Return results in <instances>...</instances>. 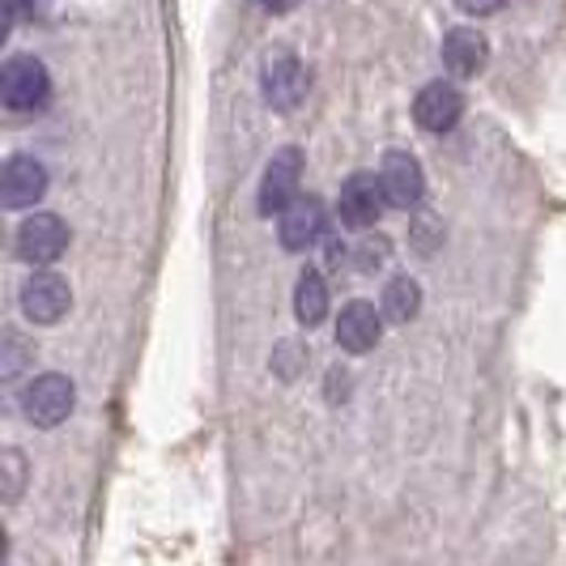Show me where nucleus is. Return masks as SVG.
<instances>
[{
  "instance_id": "1",
  "label": "nucleus",
  "mask_w": 566,
  "mask_h": 566,
  "mask_svg": "<svg viewBox=\"0 0 566 566\" xmlns=\"http://www.w3.org/2000/svg\"><path fill=\"white\" fill-rule=\"evenodd\" d=\"M52 94V77L39 56H13L0 73V98L9 112H39Z\"/></svg>"
},
{
  "instance_id": "2",
  "label": "nucleus",
  "mask_w": 566,
  "mask_h": 566,
  "mask_svg": "<svg viewBox=\"0 0 566 566\" xmlns=\"http://www.w3.org/2000/svg\"><path fill=\"white\" fill-rule=\"evenodd\" d=\"M77 405V388L69 375H39L22 388V413L34 426H60Z\"/></svg>"
},
{
  "instance_id": "3",
  "label": "nucleus",
  "mask_w": 566,
  "mask_h": 566,
  "mask_svg": "<svg viewBox=\"0 0 566 566\" xmlns=\"http://www.w3.org/2000/svg\"><path fill=\"white\" fill-rule=\"evenodd\" d=\"M260 85H264V98L277 112H294L307 98V90H312V73H307V64L294 52H273V56L264 60Z\"/></svg>"
},
{
  "instance_id": "4",
  "label": "nucleus",
  "mask_w": 566,
  "mask_h": 566,
  "mask_svg": "<svg viewBox=\"0 0 566 566\" xmlns=\"http://www.w3.org/2000/svg\"><path fill=\"white\" fill-rule=\"evenodd\" d=\"M298 179H303V149H277L260 179V213H285L298 200Z\"/></svg>"
},
{
  "instance_id": "5",
  "label": "nucleus",
  "mask_w": 566,
  "mask_h": 566,
  "mask_svg": "<svg viewBox=\"0 0 566 566\" xmlns=\"http://www.w3.org/2000/svg\"><path fill=\"white\" fill-rule=\"evenodd\" d=\"M64 248H69V227L60 222L56 213H34L18 230V255L27 264H34V269L56 264L60 255H64Z\"/></svg>"
},
{
  "instance_id": "6",
  "label": "nucleus",
  "mask_w": 566,
  "mask_h": 566,
  "mask_svg": "<svg viewBox=\"0 0 566 566\" xmlns=\"http://www.w3.org/2000/svg\"><path fill=\"white\" fill-rule=\"evenodd\" d=\"M379 184H384L392 209H418V205H422V192H426L422 167H418V158L405 154V149H388V154H384V163H379Z\"/></svg>"
},
{
  "instance_id": "7",
  "label": "nucleus",
  "mask_w": 566,
  "mask_h": 566,
  "mask_svg": "<svg viewBox=\"0 0 566 566\" xmlns=\"http://www.w3.org/2000/svg\"><path fill=\"white\" fill-rule=\"evenodd\" d=\"M48 192V167L30 154H13L0 170V200L4 209H30L34 200Z\"/></svg>"
},
{
  "instance_id": "8",
  "label": "nucleus",
  "mask_w": 566,
  "mask_h": 566,
  "mask_svg": "<svg viewBox=\"0 0 566 566\" xmlns=\"http://www.w3.org/2000/svg\"><path fill=\"white\" fill-rule=\"evenodd\" d=\"M384 205H388V192H384L379 175L358 170V175L345 179V188H340V218L349 227H375L384 218Z\"/></svg>"
},
{
  "instance_id": "9",
  "label": "nucleus",
  "mask_w": 566,
  "mask_h": 566,
  "mask_svg": "<svg viewBox=\"0 0 566 566\" xmlns=\"http://www.w3.org/2000/svg\"><path fill=\"white\" fill-rule=\"evenodd\" d=\"M69 303H73V294H69V282L60 273L43 269V273H30L22 282V312L34 324H56L60 315L69 312Z\"/></svg>"
},
{
  "instance_id": "10",
  "label": "nucleus",
  "mask_w": 566,
  "mask_h": 566,
  "mask_svg": "<svg viewBox=\"0 0 566 566\" xmlns=\"http://www.w3.org/2000/svg\"><path fill=\"white\" fill-rule=\"evenodd\" d=\"M413 115L426 133H452L464 115V94L455 90L452 82H430L422 85L418 103H413Z\"/></svg>"
},
{
  "instance_id": "11",
  "label": "nucleus",
  "mask_w": 566,
  "mask_h": 566,
  "mask_svg": "<svg viewBox=\"0 0 566 566\" xmlns=\"http://www.w3.org/2000/svg\"><path fill=\"white\" fill-rule=\"evenodd\" d=\"M379 333H384V319H379L375 303H367V298H354V303L337 315V345L349 349V354L375 349V345H379Z\"/></svg>"
},
{
  "instance_id": "12",
  "label": "nucleus",
  "mask_w": 566,
  "mask_h": 566,
  "mask_svg": "<svg viewBox=\"0 0 566 566\" xmlns=\"http://www.w3.org/2000/svg\"><path fill=\"white\" fill-rule=\"evenodd\" d=\"M324 234V205L319 197H298L282 213V248L285 252H307Z\"/></svg>"
},
{
  "instance_id": "13",
  "label": "nucleus",
  "mask_w": 566,
  "mask_h": 566,
  "mask_svg": "<svg viewBox=\"0 0 566 566\" xmlns=\"http://www.w3.org/2000/svg\"><path fill=\"white\" fill-rule=\"evenodd\" d=\"M490 60V43H485L482 30H469V27H455L448 30L443 39V64L452 69L455 77H478Z\"/></svg>"
},
{
  "instance_id": "14",
  "label": "nucleus",
  "mask_w": 566,
  "mask_h": 566,
  "mask_svg": "<svg viewBox=\"0 0 566 566\" xmlns=\"http://www.w3.org/2000/svg\"><path fill=\"white\" fill-rule=\"evenodd\" d=\"M379 312L388 315L392 324H409L422 312V285L413 277H392L384 285V298H379Z\"/></svg>"
},
{
  "instance_id": "15",
  "label": "nucleus",
  "mask_w": 566,
  "mask_h": 566,
  "mask_svg": "<svg viewBox=\"0 0 566 566\" xmlns=\"http://www.w3.org/2000/svg\"><path fill=\"white\" fill-rule=\"evenodd\" d=\"M294 315H298V324H307V328H315V324L328 315V285H324V277H319L315 269H307V273L298 277V285H294Z\"/></svg>"
},
{
  "instance_id": "16",
  "label": "nucleus",
  "mask_w": 566,
  "mask_h": 566,
  "mask_svg": "<svg viewBox=\"0 0 566 566\" xmlns=\"http://www.w3.org/2000/svg\"><path fill=\"white\" fill-rule=\"evenodd\" d=\"M4 499H18L22 494V478H27V460L18 452H4Z\"/></svg>"
},
{
  "instance_id": "17",
  "label": "nucleus",
  "mask_w": 566,
  "mask_h": 566,
  "mask_svg": "<svg viewBox=\"0 0 566 566\" xmlns=\"http://www.w3.org/2000/svg\"><path fill=\"white\" fill-rule=\"evenodd\" d=\"M30 354L22 349V337L18 333H4V363H0V370H4V379H13L18 370H22V363H27Z\"/></svg>"
},
{
  "instance_id": "18",
  "label": "nucleus",
  "mask_w": 566,
  "mask_h": 566,
  "mask_svg": "<svg viewBox=\"0 0 566 566\" xmlns=\"http://www.w3.org/2000/svg\"><path fill=\"white\" fill-rule=\"evenodd\" d=\"M384 260H388V239H363V248L354 255V264H358L363 273H370V269L384 264Z\"/></svg>"
},
{
  "instance_id": "19",
  "label": "nucleus",
  "mask_w": 566,
  "mask_h": 566,
  "mask_svg": "<svg viewBox=\"0 0 566 566\" xmlns=\"http://www.w3.org/2000/svg\"><path fill=\"white\" fill-rule=\"evenodd\" d=\"M464 13H473V18H490V13H499L503 9V0H455Z\"/></svg>"
},
{
  "instance_id": "20",
  "label": "nucleus",
  "mask_w": 566,
  "mask_h": 566,
  "mask_svg": "<svg viewBox=\"0 0 566 566\" xmlns=\"http://www.w3.org/2000/svg\"><path fill=\"white\" fill-rule=\"evenodd\" d=\"M255 4H260V9H269V13H290L298 0H255Z\"/></svg>"
}]
</instances>
